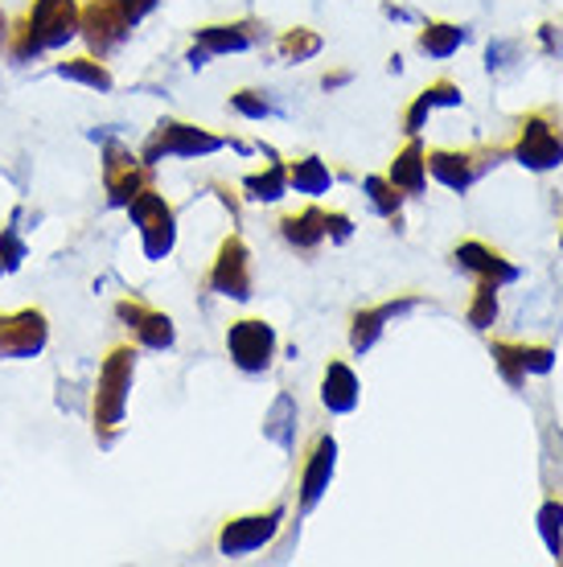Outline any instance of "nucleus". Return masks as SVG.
Instances as JSON below:
<instances>
[{
    "mask_svg": "<svg viewBox=\"0 0 563 567\" xmlns=\"http://www.w3.org/2000/svg\"><path fill=\"white\" fill-rule=\"evenodd\" d=\"M79 0H33L21 25L9 29V58L13 62H33V58L62 50L79 38Z\"/></svg>",
    "mask_w": 563,
    "mask_h": 567,
    "instance_id": "f257e3e1",
    "label": "nucleus"
},
{
    "mask_svg": "<svg viewBox=\"0 0 563 567\" xmlns=\"http://www.w3.org/2000/svg\"><path fill=\"white\" fill-rule=\"evenodd\" d=\"M136 383V346H115L99 367L95 399H91V420H95V440L103 449H112L115 436L124 432L127 395Z\"/></svg>",
    "mask_w": 563,
    "mask_h": 567,
    "instance_id": "f03ea898",
    "label": "nucleus"
},
{
    "mask_svg": "<svg viewBox=\"0 0 563 567\" xmlns=\"http://www.w3.org/2000/svg\"><path fill=\"white\" fill-rule=\"evenodd\" d=\"M510 161H519L522 169L551 173L563 165V120L551 107L526 112L519 120V141L510 144Z\"/></svg>",
    "mask_w": 563,
    "mask_h": 567,
    "instance_id": "7ed1b4c3",
    "label": "nucleus"
},
{
    "mask_svg": "<svg viewBox=\"0 0 563 567\" xmlns=\"http://www.w3.org/2000/svg\"><path fill=\"white\" fill-rule=\"evenodd\" d=\"M124 210H127V218H132V227L141 230L144 259H153V264L170 259L173 247H177V214H173V206L165 202V194H156L153 185H149V189H141L136 198L127 202Z\"/></svg>",
    "mask_w": 563,
    "mask_h": 567,
    "instance_id": "20e7f679",
    "label": "nucleus"
},
{
    "mask_svg": "<svg viewBox=\"0 0 563 567\" xmlns=\"http://www.w3.org/2000/svg\"><path fill=\"white\" fill-rule=\"evenodd\" d=\"M226 148V136L211 128H197V124H185V120H161L153 128V136L144 141L141 148V161L144 165H156V161H197V156H211V153H223Z\"/></svg>",
    "mask_w": 563,
    "mask_h": 567,
    "instance_id": "39448f33",
    "label": "nucleus"
},
{
    "mask_svg": "<svg viewBox=\"0 0 563 567\" xmlns=\"http://www.w3.org/2000/svg\"><path fill=\"white\" fill-rule=\"evenodd\" d=\"M502 156H510V148H498V144H485V148H432L428 153V173L452 194H465Z\"/></svg>",
    "mask_w": 563,
    "mask_h": 567,
    "instance_id": "423d86ee",
    "label": "nucleus"
},
{
    "mask_svg": "<svg viewBox=\"0 0 563 567\" xmlns=\"http://www.w3.org/2000/svg\"><path fill=\"white\" fill-rule=\"evenodd\" d=\"M132 29H136V21H132L124 0H86L79 9V38L95 58L115 54L132 38Z\"/></svg>",
    "mask_w": 563,
    "mask_h": 567,
    "instance_id": "0eeeda50",
    "label": "nucleus"
},
{
    "mask_svg": "<svg viewBox=\"0 0 563 567\" xmlns=\"http://www.w3.org/2000/svg\"><path fill=\"white\" fill-rule=\"evenodd\" d=\"M226 354H231V362L243 374H264L276 362V329L268 321H259V317L231 321V329H226Z\"/></svg>",
    "mask_w": 563,
    "mask_h": 567,
    "instance_id": "6e6552de",
    "label": "nucleus"
},
{
    "mask_svg": "<svg viewBox=\"0 0 563 567\" xmlns=\"http://www.w3.org/2000/svg\"><path fill=\"white\" fill-rule=\"evenodd\" d=\"M334 468H338V440H334V432H317L305 461H300V477H296V506H300V514L317 511V502L334 482Z\"/></svg>",
    "mask_w": 563,
    "mask_h": 567,
    "instance_id": "1a4fd4ad",
    "label": "nucleus"
},
{
    "mask_svg": "<svg viewBox=\"0 0 563 567\" xmlns=\"http://www.w3.org/2000/svg\"><path fill=\"white\" fill-rule=\"evenodd\" d=\"M103 185H108V202L115 210H124L141 189L153 185V165H144L124 144H108L103 148Z\"/></svg>",
    "mask_w": 563,
    "mask_h": 567,
    "instance_id": "9d476101",
    "label": "nucleus"
},
{
    "mask_svg": "<svg viewBox=\"0 0 563 567\" xmlns=\"http://www.w3.org/2000/svg\"><path fill=\"white\" fill-rule=\"evenodd\" d=\"M206 284H211V292H218V297H226V300L252 297V288H255L252 251H247V243H243L239 235H226V239L218 243V256H214Z\"/></svg>",
    "mask_w": 563,
    "mask_h": 567,
    "instance_id": "9b49d317",
    "label": "nucleus"
},
{
    "mask_svg": "<svg viewBox=\"0 0 563 567\" xmlns=\"http://www.w3.org/2000/svg\"><path fill=\"white\" fill-rule=\"evenodd\" d=\"M284 523V506H272L264 514H243V518H226L223 535H218V551L226 559H243V555L252 551H264L272 539H276V530Z\"/></svg>",
    "mask_w": 563,
    "mask_h": 567,
    "instance_id": "f8f14e48",
    "label": "nucleus"
},
{
    "mask_svg": "<svg viewBox=\"0 0 563 567\" xmlns=\"http://www.w3.org/2000/svg\"><path fill=\"white\" fill-rule=\"evenodd\" d=\"M50 341V321L42 309H21V312H0V358H38Z\"/></svg>",
    "mask_w": 563,
    "mask_h": 567,
    "instance_id": "ddd939ff",
    "label": "nucleus"
},
{
    "mask_svg": "<svg viewBox=\"0 0 563 567\" xmlns=\"http://www.w3.org/2000/svg\"><path fill=\"white\" fill-rule=\"evenodd\" d=\"M115 317L132 329V341H136V346H144V350H173V341H177V329H173L170 312L144 305L141 297L120 300V305H115Z\"/></svg>",
    "mask_w": 563,
    "mask_h": 567,
    "instance_id": "4468645a",
    "label": "nucleus"
},
{
    "mask_svg": "<svg viewBox=\"0 0 563 567\" xmlns=\"http://www.w3.org/2000/svg\"><path fill=\"white\" fill-rule=\"evenodd\" d=\"M452 264L461 271H469V276H478V280H493L498 288H506V284H514L522 276L519 264H510L498 247H490V243L481 239H465L452 247Z\"/></svg>",
    "mask_w": 563,
    "mask_h": 567,
    "instance_id": "2eb2a0df",
    "label": "nucleus"
},
{
    "mask_svg": "<svg viewBox=\"0 0 563 567\" xmlns=\"http://www.w3.org/2000/svg\"><path fill=\"white\" fill-rule=\"evenodd\" d=\"M416 305H420V297H399V300H387V305H375V309H358L350 317V350H354V354H367V350H375L395 317L411 312Z\"/></svg>",
    "mask_w": 563,
    "mask_h": 567,
    "instance_id": "dca6fc26",
    "label": "nucleus"
},
{
    "mask_svg": "<svg viewBox=\"0 0 563 567\" xmlns=\"http://www.w3.org/2000/svg\"><path fill=\"white\" fill-rule=\"evenodd\" d=\"M259 38H264V29L255 25V21H223V25H202V29H194V45L206 58L243 54V50L259 45Z\"/></svg>",
    "mask_w": 563,
    "mask_h": 567,
    "instance_id": "f3484780",
    "label": "nucleus"
},
{
    "mask_svg": "<svg viewBox=\"0 0 563 567\" xmlns=\"http://www.w3.org/2000/svg\"><path fill=\"white\" fill-rule=\"evenodd\" d=\"M465 103V95H461V86L452 83V79H437V83H428L411 100V107L403 112V132L408 136H420L423 128H428V115L440 112V107H461Z\"/></svg>",
    "mask_w": 563,
    "mask_h": 567,
    "instance_id": "a211bd4d",
    "label": "nucleus"
},
{
    "mask_svg": "<svg viewBox=\"0 0 563 567\" xmlns=\"http://www.w3.org/2000/svg\"><path fill=\"white\" fill-rule=\"evenodd\" d=\"M321 403H325V412H334V415H350L354 408L362 403V383H358L354 367H346L341 358H334V362L325 367Z\"/></svg>",
    "mask_w": 563,
    "mask_h": 567,
    "instance_id": "6ab92c4d",
    "label": "nucleus"
},
{
    "mask_svg": "<svg viewBox=\"0 0 563 567\" xmlns=\"http://www.w3.org/2000/svg\"><path fill=\"white\" fill-rule=\"evenodd\" d=\"M387 182H391L395 189H403L408 198L423 194V185H428V148L420 144V136H411V141L391 156Z\"/></svg>",
    "mask_w": 563,
    "mask_h": 567,
    "instance_id": "aec40b11",
    "label": "nucleus"
},
{
    "mask_svg": "<svg viewBox=\"0 0 563 567\" xmlns=\"http://www.w3.org/2000/svg\"><path fill=\"white\" fill-rule=\"evenodd\" d=\"M280 239L296 251H317L325 243V210L321 206H305L296 214H284L280 218Z\"/></svg>",
    "mask_w": 563,
    "mask_h": 567,
    "instance_id": "412c9836",
    "label": "nucleus"
},
{
    "mask_svg": "<svg viewBox=\"0 0 563 567\" xmlns=\"http://www.w3.org/2000/svg\"><path fill=\"white\" fill-rule=\"evenodd\" d=\"M54 74H58V79H66V83L86 86V91H103V95L115 86L112 71H108V62H103V58H95V54L62 58V62L54 66Z\"/></svg>",
    "mask_w": 563,
    "mask_h": 567,
    "instance_id": "4be33fe9",
    "label": "nucleus"
},
{
    "mask_svg": "<svg viewBox=\"0 0 563 567\" xmlns=\"http://www.w3.org/2000/svg\"><path fill=\"white\" fill-rule=\"evenodd\" d=\"M329 185H334V173H329L321 156L309 153L288 161V189L305 194V198H321V194H329Z\"/></svg>",
    "mask_w": 563,
    "mask_h": 567,
    "instance_id": "5701e85b",
    "label": "nucleus"
},
{
    "mask_svg": "<svg viewBox=\"0 0 563 567\" xmlns=\"http://www.w3.org/2000/svg\"><path fill=\"white\" fill-rule=\"evenodd\" d=\"M296 415H300V408H296L293 391H276L268 415H264V436H268L272 444H280L284 453L293 449V440H296Z\"/></svg>",
    "mask_w": 563,
    "mask_h": 567,
    "instance_id": "b1692460",
    "label": "nucleus"
},
{
    "mask_svg": "<svg viewBox=\"0 0 563 567\" xmlns=\"http://www.w3.org/2000/svg\"><path fill=\"white\" fill-rule=\"evenodd\" d=\"M243 194L252 202H280L288 194V161H268L264 169L243 177Z\"/></svg>",
    "mask_w": 563,
    "mask_h": 567,
    "instance_id": "393cba45",
    "label": "nucleus"
},
{
    "mask_svg": "<svg viewBox=\"0 0 563 567\" xmlns=\"http://www.w3.org/2000/svg\"><path fill=\"white\" fill-rule=\"evenodd\" d=\"M416 45H420L428 58H452L465 45V29L452 25V21H423Z\"/></svg>",
    "mask_w": 563,
    "mask_h": 567,
    "instance_id": "a878e982",
    "label": "nucleus"
},
{
    "mask_svg": "<svg viewBox=\"0 0 563 567\" xmlns=\"http://www.w3.org/2000/svg\"><path fill=\"white\" fill-rule=\"evenodd\" d=\"M321 33L309 25H296V29H284L280 42H276V54L284 58V62H309V58L321 54Z\"/></svg>",
    "mask_w": 563,
    "mask_h": 567,
    "instance_id": "bb28decb",
    "label": "nucleus"
},
{
    "mask_svg": "<svg viewBox=\"0 0 563 567\" xmlns=\"http://www.w3.org/2000/svg\"><path fill=\"white\" fill-rule=\"evenodd\" d=\"M490 358L493 367H498V374H502V383L510 386V391H522L526 386V367H522V350L519 341H490Z\"/></svg>",
    "mask_w": 563,
    "mask_h": 567,
    "instance_id": "cd10ccee",
    "label": "nucleus"
},
{
    "mask_svg": "<svg viewBox=\"0 0 563 567\" xmlns=\"http://www.w3.org/2000/svg\"><path fill=\"white\" fill-rule=\"evenodd\" d=\"M465 321L478 329V333L493 329V321H498V284L478 280V288H473V297H469V305H465Z\"/></svg>",
    "mask_w": 563,
    "mask_h": 567,
    "instance_id": "c85d7f7f",
    "label": "nucleus"
},
{
    "mask_svg": "<svg viewBox=\"0 0 563 567\" xmlns=\"http://www.w3.org/2000/svg\"><path fill=\"white\" fill-rule=\"evenodd\" d=\"M539 535L547 543L551 559H563V497L551 494L543 506H539Z\"/></svg>",
    "mask_w": 563,
    "mask_h": 567,
    "instance_id": "c756f323",
    "label": "nucleus"
},
{
    "mask_svg": "<svg viewBox=\"0 0 563 567\" xmlns=\"http://www.w3.org/2000/svg\"><path fill=\"white\" fill-rule=\"evenodd\" d=\"M362 194H367V202H370V210L375 214H382V218H399V210H403V189H395L387 177H367L362 182Z\"/></svg>",
    "mask_w": 563,
    "mask_h": 567,
    "instance_id": "7c9ffc66",
    "label": "nucleus"
},
{
    "mask_svg": "<svg viewBox=\"0 0 563 567\" xmlns=\"http://www.w3.org/2000/svg\"><path fill=\"white\" fill-rule=\"evenodd\" d=\"M25 239H21V227H17V214L9 227H0V264H4V271H17L21 264H25Z\"/></svg>",
    "mask_w": 563,
    "mask_h": 567,
    "instance_id": "2f4dec72",
    "label": "nucleus"
},
{
    "mask_svg": "<svg viewBox=\"0 0 563 567\" xmlns=\"http://www.w3.org/2000/svg\"><path fill=\"white\" fill-rule=\"evenodd\" d=\"M231 112H239L243 120H268L272 115V103L264 91H252V86H243L231 95Z\"/></svg>",
    "mask_w": 563,
    "mask_h": 567,
    "instance_id": "473e14b6",
    "label": "nucleus"
},
{
    "mask_svg": "<svg viewBox=\"0 0 563 567\" xmlns=\"http://www.w3.org/2000/svg\"><path fill=\"white\" fill-rule=\"evenodd\" d=\"M519 350H522L526 374H551V370H555V350H551V346H539V341H526V346H522L519 341Z\"/></svg>",
    "mask_w": 563,
    "mask_h": 567,
    "instance_id": "72a5a7b5",
    "label": "nucleus"
},
{
    "mask_svg": "<svg viewBox=\"0 0 563 567\" xmlns=\"http://www.w3.org/2000/svg\"><path fill=\"white\" fill-rule=\"evenodd\" d=\"M325 239L329 243H350L354 239V218L346 210H325Z\"/></svg>",
    "mask_w": 563,
    "mask_h": 567,
    "instance_id": "f704fd0d",
    "label": "nucleus"
},
{
    "mask_svg": "<svg viewBox=\"0 0 563 567\" xmlns=\"http://www.w3.org/2000/svg\"><path fill=\"white\" fill-rule=\"evenodd\" d=\"M124 4H127V13H132V21H136V25H141L144 17L156 9V0H124Z\"/></svg>",
    "mask_w": 563,
    "mask_h": 567,
    "instance_id": "c9c22d12",
    "label": "nucleus"
},
{
    "mask_svg": "<svg viewBox=\"0 0 563 567\" xmlns=\"http://www.w3.org/2000/svg\"><path fill=\"white\" fill-rule=\"evenodd\" d=\"M346 83H350V71H334V74H325L321 79L325 91H338V86H346Z\"/></svg>",
    "mask_w": 563,
    "mask_h": 567,
    "instance_id": "e433bc0d",
    "label": "nucleus"
},
{
    "mask_svg": "<svg viewBox=\"0 0 563 567\" xmlns=\"http://www.w3.org/2000/svg\"><path fill=\"white\" fill-rule=\"evenodd\" d=\"M4 50H9V17L0 13V54H4Z\"/></svg>",
    "mask_w": 563,
    "mask_h": 567,
    "instance_id": "4c0bfd02",
    "label": "nucleus"
},
{
    "mask_svg": "<svg viewBox=\"0 0 563 567\" xmlns=\"http://www.w3.org/2000/svg\"><path fill=\"white\" fill-rule=\"evenodd\" d=\"M560 247H563V227H560Z\"/></svg>",
    "mask_w": 563,
    "mask_h": 567,
    "instance_id": "58836bf2",
    "label": "nucleus"
},
{
    "mask_svg": "<svg viewBox=\"0 0 563 567\" xmlns=\"http://www.w3.org/2000/svg\"><path fill=\"white\" fill-rule=\"evenodd\" d=\"M0 276H4V264H0Z\"/></svg>",
    "mask_w": 563,
    "mask_h": 567,
    "instance_id": "ea45409f",
    "label": "nucleus"
}]
</instances>
